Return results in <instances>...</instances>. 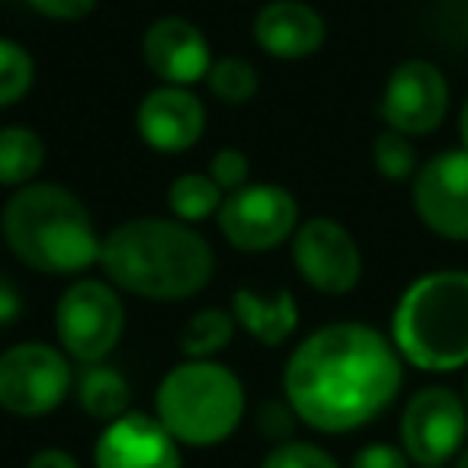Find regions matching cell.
Here are the masks:
<instances>
[{
    "label": "cell",
    "mask_w": 468,
    "mask_h": 468,
    "mask_svg": "<svg viewBox=\"0 0 468 468\" xmlns=\"http://www.w3.org/2000/svg\"><path fill=\"white\" fill-rule=\"evenodd\" d=\"M404 359L391 337L359 321L312 331L282 369L286 404L318 433H353L395 404Z\"/></svg>",
    "instance_id": "obj_1"
},
{
    "label": "cell",
    "mask_w": 468,
    "mask_h": 468,
    "mask_svg": "<svg viewBox=\"0 0 468 468\" xmlns=\"http://www.w3.org/2000/svg\"><path fill=\"white\" fill-rule=\"evenodd\" d=\"M100 267L119 292L148 302H183L215 276L212 244L176 218H129L103 234Z\"/></svg>",
    "instance_id": "obj_2"
},
{
    "label": "cell",
    "mask_w": 468,
    "mask_h": 468,
    "mask_svg": "<svg viewBox=\"0 0 468 468\" xmlns=\"http://www.w3.org/2000/svg\"><path fill=\"white\" fill-rule=\"evenodd\" d=\"M0 234L36 273L74 276L100 263L103 238L84 202L61 183L36 180L14 189L0 212Z\"/></svg>",
    "instance_id": "obj_3"
},
{
    "label": "cell",
    "mask_w": 468,
    "mask_h": 468,
    "mask_svg": "<svg viewBox=\"0 0 468 468\" xmlns=\"http://www.w3.org/2000/svg\"><path fill=\"white\" fill-rule=\"evenodd\" d=\"M391 344L420 372L468 366V270H433L410 282L391 312Z\"/></svg>",
    "instance_id": "obj_4"
},
{
    "label": "cell",
    "mask_w": 468,
    "mask_h": 468,
    "mask_svg": "<svg viewBox=\"0 0 468 468\" xmlns=\"http://www.w3.org/2000/svg\"><path fill=\"white\" fill-rule=\"evenodd\" d=\"M248 395L241 378L215 359H186L161 378L154 417L180 446L212 449L241 427Z\"/></svg>",
    "instance_id": "obj_5"
},
{
    "label": "cell",
    "mask_w": 468,
    "mask_h": 468,
    "mask_svg": "<svg viewBox=\"0 0 468 468\" xmlns=\"http://www.w3.org/2000/svg\"><path fill=\"white\" fill-rule=\"evenodd\" d=\"M125 331V305L110 280H78L58 295L55 334L74 363H103Z\"/></svg>",
    "instance_id": "obj_6"
},
{
    "label": "cell",
    "mask_w": 468,
    "mask_h": 468,
    "mask_svg": "<svg viewBox=\"0 0 468 468\" xmlns=\"http://www.w3.org/2000/svg\"><path fill=\"white\" fill-rule=\"evenodd\" d=\"M71 359L39 340H23L0 353V410L39 420L58 410L71 395Z\"/></svg>",
    "instance_id": "obj_7"
},
{
    "label": "cell",
    "mask_w": 468,
    "mask_h": 468,
    "mask_svg": "<svg viewBox=\"0 0 468 468\" xmlns=\"http://www.w3.org/2000/svg\"><path fill=\"white\" fill-rule=\"evenodd\" d=\"M215 221H218L221 238L234 250L267 254L295 234L299 202L280 183H248L225 196Z\"/></svg>",
    "instance_id": "obj_8"
},
{
    "label": "cell",
    "mask_w": 468,
    "mask_h": 468,
    "mask_svg": "<svg viewBox=\"0 0 468 468\" xmlns=\"http://www.w3.org/2000/svg\"><path fill=\"white\" fill-rule=\"evenodd\" d=\"M401 449L420 468H442L468 446V404L446 385L414 391L401 410Z\"/></svg>",
    "instance_id": "obj_9"
},
{
    "label": "cell",
    "mask_w": 468,
    "mask_h": 468,
    "mask_svg": "<svg viewBox=\"0 0 468 468\" xmlns=\"http://www.w3.org/2000/svg\"><path fill=\"white\" fill-rule=\"evenodd\" d=\"M295 273L321 295H350L363 280V250L350 228L337 218L314 215L292 234Z\"/></svg>",
    "instance_id": "obj_10"
},
{
    "label": "cell",
    "mask_w": 468,
    "mask_h": 468,
    "mask_svg": "<svg viewBox=\"0 0 468 468\" xmlns=\"http://www.w3.org/2000/svg\"><path fill=\"white\" fill-rule=\"evenodd\" d=\"M410 202L427 231L468 244V151L449 148L427 157L410 180Z\"/></svg>",
    "instance_id": "obj_11"
},
{
    "label": "cell",
    "mask_w": 468,
    "mask_h": 468,
    "mask_svg": "<svg viewBox=\"0 0 468 468\" xmlns=\"http://www.w3.org/2000/svg\"><path fill=\"white\" fill-rule=\"evenodd\" d=\"M449 97V80L440 65L427 58H408L385 80L378 112L388 129L408 138H423L442 125Z\"/></svg>",
    "instance_id": "obj_12"
},
{
    "label": "cell",
    "mask_w": 468,
    "mask_h": 468,
    "mask_svg": "<svg viewBox=\"0 0 468 468\" xmlns=\"http://www.w3.org/2000/svg\"><path fill=\"white\" fill-rule=\"evenodd\" d=\"M208 112L189 87L161 84L142 97L135 110V129L148 148L161 154H183L206 135Z\"/></svg>",
    "instance_id": "obj_13"
},
{
    "label": "cell",
    "mask_w": 468,
    "mask_h": 468,
    "mask_svg": "<svg viewBox=\"0 0 468 468\" xmlns=\"http://www.w3.org/2000/svg\"><path fill=\"white\" fill-rule=\"evenodd\" d=\"M97 468H183L180 442L164 423L142 410L110 420L93 446Z\"/></svg>",
    "instance_id": "obj_14"
},
{
    "label": "cell",
    "mask_w": 468,
    "mask_h": 468,
    "mask_svg": "<svg viewBox=\"0 0 468 468\" xmlns=\"http://www.w3.org/2000/svg\"><path fill=\"white\" fill-rule=\"evenodd\" d=\"M142 58L157 80L174 87H193L206 80L215 61L206 33L183 16H161L144 29Z\"/></svg>",
    "instance_id": "obj_15"
},
{
    "label": "cell",
    "mask_w": 468,
    "mask_h": 468,
    "mask_svg": "<svg viewBox=\"0 0 468 468\" xmlns=\"http://www.w3.org/2000/svg\"><path fill=\"white\" fill-rule=\"evenodd\" d=\"M254 42L280 61L312 58L327 39V23L305 0H267L250 27Z\"/></svg>",
    "instance_id": "obj_16"
},
{
    "label": "cell",
    "mask_w": 468,
    "mask_h": 468,
    "mask_svg": "<svg viewBox=\"0 0 468 468\" xmlns=\"http://www.w3.org/2000/svg\"><path fill=\"white\" fill-rule=\"evenodd\" d=\"M231 314L244 334L263 346H282L299 331V302L289 289L263 295L254 289H234Z\"/></svg>",
    "instance_id": "obj_17"
},
{
    "label": "cell",
    "mask_w": 468,
    "mask_h": 468,
    "mask_svg": "<svg viewBox=\"0 0 468 468\" xmlns=\"http://www.w3.org/2000/svg\"><path fill=\"white\" fill-rule=\"evenodd\" d=\"M129 382L119 369L106 363L84 366L78 378V404L84 408L87 417L93 420H119L122 414H129Z\"/></svg>",
    "instance_id": "obj_18"
},
{
    "label": "cell",
    "mask_w": 468,
    "mask_h": 468,
    "mask_svg": "<svg viewBox=\"0 0 468 468\" xmlns=\"http://www.w3.org/2000/svg\"><path fill=\"white\" fill-rule=\"evenodd\" d=\"M46 164V142L29 125H4L0 129V186L20 189L36 183Z\"/></svg>",
    "instance_id": "obj_19"
},
{
    "label": "cell",
    "mask_w": 468,
    "mask_h": 468,
    "mask_svg": "<svg viewBox=\"0 0 468 468\" xmlns=\"http://www.w3.org/2000/svg\"><path fill=\"white\" fill-rule=\"evenodd\" d=\"M238 321L228 308L208 305L202 312L189 314L186 324L176 334V350L186 359H212L234 340Z\"/></svg>",
    "instance_id": "obj_20"
},
{
    "label": "cell",
    "mask_w": 468,
    "mask_h": 468,
    "mask_svg": "<svg viewBox=\"0 0 468 468\" xmlns=\"http://www.w3.org/2000/svg\"><path fill=\"white\" fill-rule=\"evenodd\" d=\"M221 202H225V189H221L208 174H199V170H189V174L174 176L167 186V208L176 221H183V225H196V221L215 218Z\"/></svg>",
    "instance_id": "obj_21"
},
{
    "label": "cell",
    "mask_w": 468,
    "mask_h": 468,
    "mask_svg": "<svg viewBox=\"0 0 468 468\" xmlns=\"http://www.w3.org/2000/svg\"><path fill=\"white\" fill-rule=\"evenodd\" d=\"M206 84L215 100H221L228 106H244L261 90V74H257V68L250 61L238 58V55H225V58L212 61Z\"/></svg>",
    "instance_id": "obj_22"
},
{
    "label": "cell",
    "mask_w": 468,
    "mask_h": 468,
    "mask_svg": "<svg viewBox=\"0 0 468 468\" xmlns=\"http://www.w3.org/2000/svg\"><path fill=\"white\" fill-rule=\"evenodd\" d=\"M36 84V61L29 48L14 39H0V110L20 103Z\"/></svg>",
    "instance_id": "obj_23"
},
{
    "label": "cell",
    "mask_w": 468,
    "mask_h": 468,
    "mask_svg": "<svg viewBox=\"0 0 468 468\" xmlns=\"http://www.w3.org/2000/svg\"><path fill=\"white\" fill-rule=\"evenodd\" d=\"M372 167L391 183H404V180H414L417 174V151L410 144L408 135L395 129H385L372 138Z\"/></svg>",
    "instance_id": "obj_24"
},
{
    "label": "cell",
    "mask_w": 468,
    "mask_h": 468,
    "mask_svg": "<svg viewBox=\"0 0 468 468\" xmlns=\"http://www.w3.org/2000/svg\"><path fill=\"white\" fill-rule=\"evenodd\" d=\"M261 468H344V465L327 449H321L318 442L286 440L270 449L267 459L261 462Z\"/></svg>",
    "instance_id": "obj_25"
},
{
    "label": "cell",
    "mask_w": 468,
    "mask_h": 468,
    "mask_svg": "<svg viewBox=\"0 0 468 468\" xmlns=\"http://www.w3.org/2000/svg\"><path fill=\"white\" fill-rule=\"evenodd\" d=\"M208 176H212V180L225 189V196L234 193V189L248 186V183H250L248 154H244L241 148H221L218 154L212 157V164H208Z\"/></svg>",
    "instance_id": "obj_26"
},
{
    "label": "cell",
    "mask_w": 468,
    "mask_h": 468,
    "mask_svg": "<svg viewBox=\"0 0 468 468\" xmlns=\"http://www.w3.org/2000/svg\"><path fill=\"white\" fill-rule=\"evenodd\" d=\"M414 462L408 459L401 446L391 442H366L353 452L350 468H410Z\"/></svg>",
    "instance_id": "obj_27"
},
{
    "label": "cell",
    "mask_w": 468,
    "mask_h": 468,
    "mask_svg": "<svg viewBox=\"0 0 468 468\" xmlns=\"http://www.w3.org/2000/svg\"><path fill=\"white\" fill-rule=\"evenodd\" d=\"M39 16L55 23H78L97 10L100 0H27Z\"/></svg>",
    "instance_id": "obj_28"
},
{
    "label": "cell",
    "mask_w": 468,
    "mask_h": 468,
    "mask_svg": "<svg viewBox=\"0 0 468 468\" xmlns=\"http://www.w3.org/2000/svg\"><path fill=\"white\" fill-rule=\"evenodd\" d=\"M261 430H263V436L267 440H273V442H286V440H292V433H295V410L289 408V404H280V401H270V404H263V410H261Z\"/></svg>",
    "instance_id": "obj_29"
},
{
    "label": "cell",
    "mask_w": 468,
    "mask_h": 468,
    "mask_svg": "<svg viewBox=\"0 0 468 468\" xmlns=\"http://www.w3.org/2000/svg\"><path fill=\"white\" fill-rule=\"evenodd\" d=\"M23 295L20 289H16L14 280H7V276H0V327H10L16 318L23 314Z\"/></svg>",
    "instance_id": "obj_30"
},
{
    "label": "cell",
    "mask_w": 468,
    "mask_h": 468,
    "mask_svg": "<svg viewBox=\"0 0 468 468\" xmlns=\"http://www.w3.org/2000/svg\"><path fill=\"white\" fill-rule=\"evenodd\" d=\"M27 468H80V462L65 449H42L29 459Z\"/></svg>",
    "instance_id": "obj_31"
},
{
    "label": "cell",
    "mask_w": 468,
    "mask_h": 468,
    "mask_svg": "<svg viewBox=\"0 0 468 468\" xmlns=\"http://www.w3.org/2000/svg\"><path fill=\"white\" fill-rule=\"evenodd\" d=\"M459 135H462V148L468 151V97L462 103V112H459Z\"/></svg>",
    "instance_id": "obj_32"
},
{
    "label": "cell",
    "mask_w": 468,
    "mask_h": 468,
    "mask_svg": "<svg viewBox=\"0 0 468 468\" xmlns=\"http://www.w3.org/2000/svg\"><path fill=\"white\" fill-rule=\"evenodd\" d=\"M455 468H468V446L462 449L459 455H455Z\"/></svg>",
    "instance_id": "obj_33"
},
{
    "label": "cell",
    "mask_w": 468,
    "mask_h": 468,
    "mask_svg": "<svg viewBox=\"0 0 468 468\" xmlns=\"http://www.w3.org/2000/svg\"><path fill=\"white\" fill-rule=\"evenodd\" d=\"M462 398H465V404H468V378H465V395H462Z\"/></svg>",
    "instance_id": "obj_34"
}]
</instances>
